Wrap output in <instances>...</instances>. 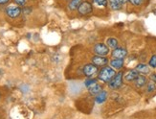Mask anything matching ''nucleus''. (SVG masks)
<instances>
[{
	"label": "nucleus",
	"instance_id": "18",
	"mask_svg": "<svg viewBox=\"0 0 156 119\" xmlns=\"http://www.w3.org/2000/svg\"><path fill=\"white\" fill-rule=\"evenodd\" d=\"M106 45L109 48L115 49V48L118 47V40L115 38H109L106 40Z\"/></svg>",
	"mask_w": 156,
	"mask_h": 119
},
{
	"label": "nucleus",
	"instance_id": "2",
	"mask_svg": "<svg viewBox=\"0 0 156 119\" xmlns=\"http://www.w3.org/2000/svg\"><path fill=\"white\" fill-rule=\"evenodd\" d=\"M93 8L94 7L90 1H88V0H83V1L80 3V5L79 6V8L77 9V13L80 17H86V16L91 15L93 12Z\"/></svg>",
	"mask_w": 156,
	"mask_h": 119
},
{
	"label": "nucleus",
	"instance_id": "21",
	"mask_svg": "<svg viewBox=\"0 0 156 119\" xmlns=\"http://www.w3.org/2000/svg\"><path fill=\"white\" fill-rule=\"evenodd\" d=\"M148 65L152 68H156V55H153L151 58L150 61H148Z\"/></svg>",
	"mask_w": 156,
	"mask_h": 119
},
{
	"label": "nucleus",
	"instance_id": "15",
	"mask_svg": "<svg viewBox=\"0 0 156 119\" xmlns=\"http://www.w3.org/2000/svg\"><path fill=\"white\" fill-rule=\"evenodd\" d=\"M110 65L112 68L115 69H120L124 66V60L121 59H113L110 61Z\"/></svg>",
	"mask_w": 156,
	"mask_h": 119
},
{
	"label": "nucleus",
	"instance_id": "10",
	"mask_svg": "<svg viewBox=\"0 0 156 119\" xmlns=\"http://www.w3.org/2000/svg\"><path fill=\"white\" fill-rule=\"evenodd\" d=\"M107 1H108V5H109L110 9L113 11H120L124 6V4L122 3L120 0H107Z\"/></svg>",
	"mask_w": 156,
	"mask_h": 119
},
{
	"label": "nucleus",
	"instance_id": "11",
	"mask_svg": "<svg viewBox=\"0 0 156 119\" xmlns=\"http://www.w3.org/2000/svg\"><path fill=\"white\" fill-rule=\"evenodd\" d=\"M138 76H139V72L136 70V69H132V70H129L126 73L125 79L127 82H133Z\"/></svg>",
	"mask_w": 156,
	"mask_h": 119
},
{
	"label": "nucleus",
	"instance_id": "3",
	"mask_svg": "<svg viewBox=\"0 0 156 119\" xmlns=\"http://www.w3.org/2000/svg\"><path fill=\"white\" fill-rule=\"evenodd\" d=\"M5 13L8 17L12 18V19H16V18L19 17L20 15L22 13V9L16 4L15 5H9L5 9Z\"/></svg>",
	"mask_w": 156,
	"mask_h": 119
},
{
	"label": "nucleus",
	"instance_id": "5",
	"mask_svg": "<svg viewBox=\"0 0 156 119\" xmlns=\"http://www.w3.org/2000/svg\"><path fill=\"white\" fill-rule=\"evenodd\" d=\"M83 74L87 77V78H94V76H96L98 74V66H96L93 64H88L83 66Z\"/></svg>",
	"mask_w": 156,
	"mask_h": 119
},
{
	"label": "nucleus",
	"instance_id": "27",
	"mask_svg": "<svg viewBox=\"0 0 156 119\" xmlns=\"http://www.w3.org/2000/svg\"><path fill=\"white\" fill-rule=\"evenodd\" d=\"M63 1H64L65 3H68L69 1H71V0H63Z\"/></svg>",
	"mask_w": 156,
	"mask_h": 119
},
{
	"label": "nucleus",
	"instance_id": "1",
	"mask_svg": "<svg viewBox=\"0 0 156 119\" xmlns=\"http://www.w3.org/2000/svg\"><path fill=\"white\" fill-rule=\"evenodd\" d=\"M115 74H116V71H115L112 67L105 66L100 70L98 74V80L104 83H109L115 76Z\"/></svg>",
	"mask_w": 156,
	"mask_h": 119
},
{
	"label": "nucleus",
	"instance_id": "19",
	"mask_svg": "<svg viewBox=\"0 0 156 119\" xmlns=\"http://www.w3.org/2000/svg\"><path fill=\"white\" fill-rule=\"evenodd\" d=\"M146 0H128V2H129L131 5L133 6H142L144 3H145Z\"/></svg>",
	"mask_w": 156,
	"mask_h": 119
},
{
	"label": "nucleus",
	"instance_id": "24",
	"mask_svg": "<svg viewBox=\"0 0 156 119\" xmlns=\"http://www.w3.org/2000/svg\"><path fill=\"white\" fill-rule=\"evenodd\" d=\"M11 0H0V5L1 6H4V5H7Z\"/></svg>",
	"mask_w": 156,
	"mask_h": 119
},
{
	"label": "nucleus",
	"instance_id": "4",
	"mask_svg": "<svg viewBox=\"0 0 156 119\" xmlns=\"http://www.w3.org/2000/svg\"><path fill=\"white\" fill-rule=\"evenodd\" d=\"M123 77H124V73L123 72H118L115 74V76L112 78V80L109 82V87L111 89H117L119 88L122 85H123Z\"/></svg>",
	"mask_w": 156,
	"mask_h": 119
},
{
	"label": "nucleus",
	"instance_id": "16",
	"mask_svg": "<svg viewBox=\"0 0 156 119\" xmlns=\"http://www.w3.org/2000/svg\"><path fill=\"white\" fill-rule=\"evenodd\" d=\"M135 69H136V70L139 73H141V74H147V73H150V67H148L145 64H139Z\"/></svg>",
	"mask_w": 156,
	"mask_h": 119
},
{
	"label": "nucleus",
	"instance_id": "14",
	"mask_svg": "<svg viewBox=\"0 0 156 119\" xmlns=\"http://www.w3.org/2000/svg\"><path fill=\"white\" fill-rule=\"evenodd\" d=\"M107 98V92L105 90H101V92H99L97 95H96V98H95V101L98 104H101L104 103Z\"/></svg>",
	"mask_w": 156,
	"mask_h": 119
},
{
	"label": "nucleus",
	"instance_id": "12",
	"mask_svg": "<svg viewBox=\"0 0 156 119\" xmlns=\"http://www.w3.org/2000/svg\"><path fill=\"white\" fill-rule=\"evenodd\" d=\"M87 88H88V90H89L90 94H92V95H97L99 92H101V90H103V87H101V86L99 85L98 83L93 84V85L89 86Z\"/></svg>",
	"mask_w": 156,
	"mask_h": 119
},
{
	"label": "nucleus",
	"instance_id": "9",
	"mask_svg": "<svg viewBox=\"0 0 156 119\" xmlns=\"http://www.w3.org/2000/svg\"><path fill=\"white\" fill-rule=\"evenodd\" d=\"M83 1V0H71V1L67 3L66 8L69 12H77V9L79 8V6Z\"/></svg>",
	"mask_w": 156,
	"mask_h": 119
},
{
	"label": "nucleus",
	"instance_id": "6",
	"mask_svg": "<svg viewBox=\"0 0 156 119\" xmlns=\"http://www.w3.org/2000/svg\"><path fill=\"white\" fill-rule=\"evenodd\" d=\"M94 52L97 56L105 57V56L109 53V47L105 43H97L94 46Z\"/></svg>",
	"mask_w": 156,
	"mask_h": 119
},
{
	"label": "nucleus",
	"instance_id": "20",
	"mask_svg": "<svg viewBox=\"0 0 156 119\" xmlns=\"http://www.w3.org/2000/svg\"><path fill=\"white\" fill-rule=\"evenodd\" d=\"M95 83H97V79H95V78H87V80L84 82L86 87L93 85V84H95Z\"/></svg>",
	"mask_w": 156,
	"mask_h": 119
},
{
	"label": "nucleus",
	"instance_id": "17",
	"mask_svg": "<svg viewBox=\"0 0 156 119\" xmlns=\"http://www.w3.org/2000/svg\"><path fill=\"white\" fill-rule=\"evenodd\" d=\"M93 7H101V8H105V7L107 6L108 1L107 0H92L91 1Z\"/></svg>",
	"mask_w": 156,
	"mask_h": 119
},
{
	"label": "nucleus",
	"instance_id": "26",
	"mask_svg": "<svg viewBox=\"0 0 156 119\" xmlns=\"http://www.w3.org/2000/svg\"><path fill=\"white\" fill-rule=\"evenodd\" d=\"M120 1L125 5L126 3H127V2H128V0H120Z\"/></svg>",
	"mask_w": 156,
	"mask_h": 119
},
{
	"label": "nucleus",
	"instance_id": "7",
	"mask_svg": "<svg viewBox=\"0 0 156 119\" xmlns=\"http://www.w3.org/2000/svg\"><path fill=\"white\" fill-rule=\"evenodd\" d=\"M126 56H127V51H126V49H125V48L117 47V48L113 49V51H112V57H113V59L124 60L126 57Z\"/></svg>",
	"mask_w": 156,
	"mask_h": 119
},
{
	"label": "nucleus",
	"instance_id": "25",
	"mask_svg": "<svg viewBox=\"0 0 156 119\" xmlns=\"http://www.w3.org/2000/svg\"><path fill=\"white\" fill-rule=\"evenodd\" d=\"M151 80L153 81V83H156V74L155 73H153V74L151 75Z\"/></svg>",
	"mask_w": 156,
	"mask_h": 119
},
{
	"label": "nucleus",
	"instance_id": "22",
	"mask_svg": "<svg viewBox=\"0 0 156 119\" xmlns=\"http://www.w3.org/2000/svg\"><path fill=\"white\" fill-rule=\"evenodd\" d=\"M13 3L16 5L19 6V7H22V6H25L26 3H27V0H12Z\"/></svg>",
	"mask_w": 156,
	"mask_h": 119
},
{
	"label": "nucleus",
	"instance_id": "8",
	"mask_svg": "<svg viewBox=\"0 0 156 119\" xmlns=\"http://www.w3.org/2000/svg\"><path fill=\"white\" fill-rule=\"evenodd\" d=\"M108 60L105 57H103V56H95V57L92 58V64L95 65L96 66H105L107 65Z\"/></svg>",
	"mask_w": 156,
	"mask_h": 119
},
{
	"label": "nucleus",
	"instance_id": "13",
	"mask_svg": "<svg viewBox=\"0 0 156 119\" xmlns=\"http://www.w3.org/2000/svg\"><path fill=\"white\" fill-rule=\"evenodd\" d=\"M133 82H134L135 86H136L137 87H145V86L147 85V78H146L145 76H143V75H139Z\"/></svg>",
	"mask_w": 156,
	"mask_h": 119
},
{
	"label": "nucleus",
	"instance_id": "23",
	"mask_svg": "<svg viewBox=\"0 0 156 119\" xmlns=\"http://www.w3.org/2000/svg\"><path fill=\"white\" fill-rule=\"evenodd\" d=\"M155 89V84L154 83H150L147 85V92H152Z\"/></svg>",
	"mask_w": 156,
	"mask_h": 119
}]
</instances>
